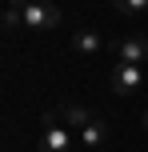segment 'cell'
I'll list each match as a JSON object with an SVG mask.
<instances>
[{"mask_svg":"<svg viewBox=\"0 0 148 152\" xmlns=\"http://www.w3.org/2000/svg\"><path fill=\"white\" fill-rule=\"evenodd\" d=\"M104 140H108V124H104L100 116H92V120L80 128V144H84V148H100Z\"/></svg>","mask_w":148,"mask_h":152,"instance_id":"52a82bcc","label":"cell"},{"mask_svg":"<svg viewBox=\"0 0 148 152\" xmlns=\"http://www.w3.org/2000/svg\"><path fill=\"white\" fill-rule=\"evenodd\" d=\"M52 112L60 116V120L68 124V128H76V132H80V128H84V124H88V120L96 116V112H88L84 104H60V108H52Z\"/></svg>","mask_w":148,"mask_h":152,"instance_id":"8992f818","label":"cell"},{"mask_svg":"<svg viewBox=\"0 0 148 152\" xmlns=\"http://www.w3.org/2000/svg\"><path fill=\"white\" fill-rule=\"evenodd\" d=\"M40 152H72V128L56 112L44 116V132H40Z\"/></svg>","mask_w":148,"mask_h":152,"instance_id":"7a4b0ae2","label":"cell"},{"mask_svg":"<svg viewBox=\"0 0 148 152\" xmlns=\"http://www.w3.org/2000/svg\"><path fill=\"white\" fill-rule=\"evenodd\" d=\"M144 128H148V112H144Z\"/></svg>","mask_w":148,"mask_h":152,"instance_id":"30bf717a","label":"cell"},{"mask_svg":"<svg viewBox=\"0 0 148 152\" xmlns=\"http://www.w3.org/2000/svg\"><path fill=\"white\" fill-rule=\"evenodd\" d=\"M72 48H76L80 56H96L104 48V40H100V32H92V28H76L72 32Z\"/></svg>","mask_w":148,"mask_h":152,"instance_id":"5b68a950","label":"cell"},{"mask_svg":"<svg viewBox=\"0 0 148 152\" xmlns=\"http://www.w3.org/2000/svg\"><path fill=\"white\" fill-rule=\"evenodd\" d=\"M0 24H4L8 32H16V28H24V12H20V4H16V0H12V4L4 8V16H0Z\"/></svg>","mask_w":148,"mask_h":152,"instance_id":"ba28073f","label":"cell"},{"mask_svg":"<svg viewBox=\"0 0 148 152\" xmlns=\"http://www.w3.org/2000/svg\"><path fill=\"white\" fill-rule=\"evenodd\" d=\"M108 84H112V92H116V96H132V92L144 88V68H140V64H124V60H120L116 68H112Z\"/></svg>","mask_w":148,"mask_h":152,"instance_id":"3957f363","label":"cell"},{"mask_svg":"<svg viewBox=\"0 0 148 152\" xmlns=\"http://www.w3.org/2000/svg\"><path fill=\"white\" fill-rule=\"evenodd\" d=\"M116 4V12H124V16H144L148 12V0H112Z\"/></svg>","mask_w":148,"mask_h":152,"instance_id":"9c48e42d","label":"cell"},{"mask_svg":"<svg viewBox=\"0 0 148 152\" xmlns=\"http://www.w3.org/2000/svg\"><path fill=\"white\" fill-rule=\"evenodd\" d=\"M24 12V28H36V32H52L64 24V12L56 4H48V0H16Z\"/></svg>","mask_w":148,"mask_h":152,"instance_id":"6da1fadb","label":"cell"},{"mask_svg":"<svg viewBox=\"0 0 148 152\" xmlns=\"http://www.w3.org/2000/svg\"><path fill=\"white\" fill-rule=\"evenodd\" d=\"M116 52H120L124 64H144V60H148V36H128V40H120Z\"/></svg>","mask_w":148,"mask_h":152,"instance_id":"277c9868","label":"cell"}]
</instances>
